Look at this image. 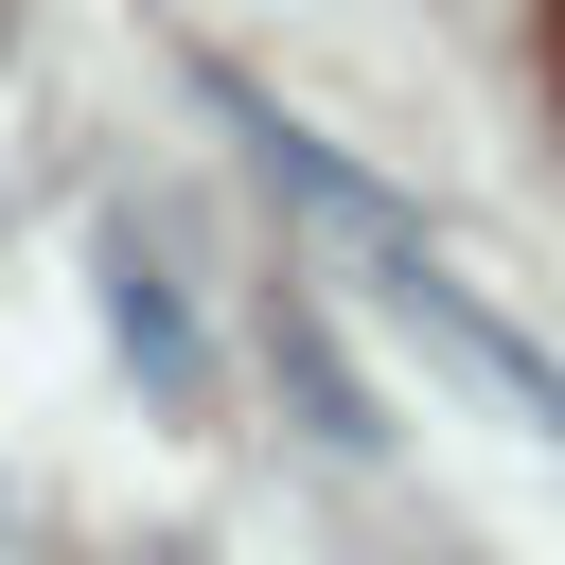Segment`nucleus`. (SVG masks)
I'll use <instances>...</instances> for the list:
<instances>
[{
	"label": "nucleus",
	"instance_id": "obj_1",
	"mask_svg": "<svg viewBox=\"0 0 565 565\" xmlns=\"http://www.w3.org/2000/svg\"><path fill=\"white\" fill-rule=\"evenodd\" d=\"M106 335H124V371H141V406H159V424H212V335H194L177 265H159L141 230H106Z\"/></svg>",
	"mask_w": 565,
	"mask_h": 565
}]
</instances>
